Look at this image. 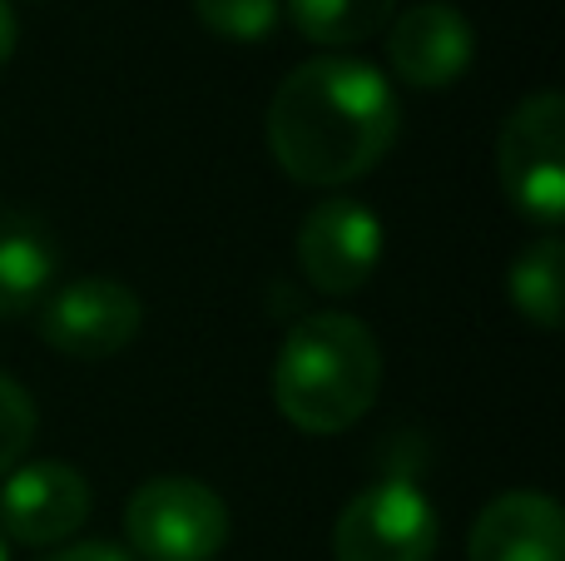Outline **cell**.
Listing matches in <instances>:
<instances>
[{
  "label": "cell",
  "instance_id": "6da1fadb",
  "mask_svg": "<svg viewBox=\"0 0 565 561\" xmlns=\"http://www.w3.org/2000/svg\"><path fill=\"white\" fill-rule=\"evenodd\" d=\"M402 105L377 65L318 55L288 70L268 105V149L298 184L332 189L372 174L397 145Z\"/></svg>",
  "mask_w": 565,
  "mask_h": 561
},
{
  "label": "cell",
  "instance_id": "7a4b0ae2",
  "mask_svg": "<svg viewBox=\"0 0 565 561\" xmlns=\"http://www.w3.org/2000/svg\"><path fill=\"white\" fill-rule=\"evenodd\" d=\"M382 388V348L352 314H308L274 363V403L298 433L332 437L367 417Z\"/></svg>",
  "mask_w": 565,
  "mask_h": 561
},
{
  "label": "cell",
  "instance_id": "3957f363",
  "mask_svg": "<svg viewBox=\"0 0 565 561\" xmlns=\"http://www.w3.org/2000/svg\"><path fill=\"white\" fill-rule=\"evenodd\" d=\"M497 169L511 209L556 234L565 214V99L556 89L526 95L497 139Z\"/></svg>",
  "mask_w": 565,
  "mask_h": 561
},
{
  "label": "cell",
  "instance_id": "277c9868",
  "mask_svg": "<svg viewBox=\"0 0 565 561\" xmlns=\"http://www.w3.org/2000/svg\"><path fill=\"white\" fill-rule=\"evenodd\" d=\"M125 532L145 561H214L228 542V507L199 477H149L125 502Z\"/></svg>",
  "mask_w": 565,
  "mask_h": 561
},
{
  "label": "cell",
  "instance_id": "5b68a950",
  "mask_svg": "<svg viewBox=\"0 0 565 561\" xmlns=\"http://www.w3.org/2000/svg\"><path fill=\"white\" fill-rule=\"evenodd\" d=\"M437 542V507L402 473L362 487L332 527V557L338 561H431Z\"/></svg>",
  "mask_w": 565,
  "mask_h": 561
},
{
  "label": "cell",
  "instance_id": "8992f818",
  "mask_svg": "<svg viewBox=\"0 0 565 561\" xmlns=\"http://www.w3.org/2000/svg\"><path fill=\"white\" fill-rule=\"evenodd\" d=\"M139 324H145L139 294L109 274L70 278L40 304V338L60 358H75V363L115 358L125 343H135Z\"/></svg>",
  "mask_w": 565,
  "mask_h": 561
},
{
  "label": "cell",
  "instance_id": "52a82bcc",
  "mask_svg": "<svg viewBox=\"0 0 565 561\" xmlns=\"http://www.w3.org/2000/svg\"><path fill=\"white\" fill-rule=\"evenodd\" d=\"M382 258V219L362 199L332 194L302 219L298 229V264L312 288L322 294H358L377 274Z\"/></svg>",
  "mask_w": 565,
  "mask_h": 561
},
{
  "label": "cell",
  "instance_id": "ba28073f",
  "mask_svg": "<svg viewBox=\"0 0 565 561\" xmlns=\"http://www.w3.org/2000/svg\"><path fill=\"white\" fill-rule=\"evenodd\" d=\"M89 507V483L75 463H25L10 467L6 487H0V527L10 542L20 547H60L85 527Z\"/></svg>",
  "mask_w": 565,
  "mask_h": 561
},
{
  "label": "cell",
  "instance_id": "9c48e42d",
  "mask_svg": "<svg viewBox=\"0 0 565 561\" xmlns=\"http://www.w3.org/2000/svg\"><path fill=\"white\" fill-rule=\"evenodd\" d=\"M471 55H477V35H471L467 15L447 0H422L407 15L392 20L387 60L392 75L407 89H447L467 75Z\"/></svg>",
  "mask_w": 565,
  "mask_h": 561
},
{
  "label": "cell",
  "instance_id": "30bf717a",
  "mask_svg": "<svg viewBox=\"0 0 565 561\" xmlns=\"http://www.w3.org/2000/svg\"><path fill=\"white\" fill-rule=\"evenodd\" d=\"M467 561H565V517L546 493H501L471 522Z\"/></svg>",
  "mask_w": 565,
  "mask_h": 561
},
{
  "label": "cell",
  "instance_id": "8fae6325",
  "mask_svg": "<svg viewBox=\"0 0 565 561\" xmlns=\"http://www.w3.org/2000/svg\"><path fill=\"white\" fill-rule=\"evenodd\" d=\"M55 239L35 214L0 209V318H20L45 304L55 284Z\"/></svg>",
  "mask_w": 565,
  "mask_h": 561
},
{
  "label": "cell",
  "instance_id": "7c38bea8",
  "mask_svg": "<svg viewBox=\"0 0 565 561\" xmlns=\"http://www.w3.org/2000/svg\"><path fill=\"white\" fill-rule=\"evenodd\" d=\"M565 248L556 234H541L531 248H521L516 264H511V304H516V314L526 318V324L546 328V334H556L561 328V298H565Z\"/></svg>",
  "mask_w": 565,
  "mask_h": 561
},
{
  "label": "cell",
  "instance_id": "4fadbf2b",
  "mask_svg": "<svg viewBox=\"0 0 565 561\" xmlns=\"http://www.w3.org/2000/svg\"><path fill=\"white\" fill-rule=\"evenodd\" d=\"M397 0H288V20L312 45H358L392 20Z\"/></svg>",
  "mask_w": 565,
  "mask_h": 561
},
{
  "label": "cell",
  "instance_id": "5bb4252c",
  "mask_svg": "<svg viewBox=\"0 0 565 561\" xmlns=\"http://www.w3.org/2000/svg\"><path fill=\"white\" fill-rule=\"evenodd\" d=\"M194 15L204 30L234 45H258L278 30L282 0H194Z\"/></svg>",
  "mask_w": 565,
  "mask_h": 561
},
{
  "label": "cell",
  "instance_id": "9a60e30c",
  "mask_svg": "<svg viewBox=\"0 0 565 561\" xmlns=\"http://www.w3.org/2000/svg\"><path fill=\"white\" fill-rule=\"evenodd\" d=\"M35 443V403L10 373H0V477L20 467V457Z\"/></svg>",
  "mask_w": 565,
  "mask_h": 561
},
{
  "label": "cell",
  "instance_id": "2e32d148",
  "mask_svg": "<svg viewBox=\"0 0 565 561\" xmlns=\"http://www.w3.org/2000/svg\"><path fill=\"white\" fill-rule=\"evenodd\" d=\"M40 561H135V557L119 552L115 542H75V547H60V552H50Z\"/></svg>",
  "mask_w": 565,
  "mask_h": 561
},
{
  "label": "cell",
  "instance_id": "e0dca14e",
  "mask_svg": "<svg viewBox=\"0 0 565 561\" xmlns=\"http://www.w3.org/2000/svg\"><path fill=\"white\" fill-rule=\"evenodd\" d=\"M10 50H15V10L10 0H0V65L10 60Z\"/></svg>",
  "mask_w": 565,
  "mask_h": 561
},
{
  "label": "cell",
  "instance_id": "ac0fdd59",
  "mask_svg": "<svg viewBox=\"0 0 565 561\" xmlns=\"http://www.w3.org/2000/svg\"><path fill=\"white\" fill-rule=\"evenodd\" d=\"M0 561H6V537H0Z\"/></svg>",
  "mask_w": 565,
  "mask_h": 561
}]
</instances>
